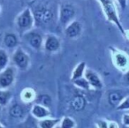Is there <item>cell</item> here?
Wrapping results in <instances>:
<instances>
[{
  "label": "cell",
  "instance_id": "27",
  "mask_svg": "<svg viewBox=\"0 0 129 128\" xmlns=\"http://www.w3.org/2000/svg\"><path fill=\"white\" fill-rule=\"evenodd\" d=\"M97 125H98V127H108V123L102 120L97 123Z\"/></svg>",
  "mask_w": 129,
  "mask_h": 128
},
{
  "label": "cell",
  "instance_id": "10",
  "mask_svg": "<svg viewBox=\"0 0 129 128\" xmlns=\"http://www.w3.org/2000/svg\"><path fill=\"white\" fill-rule=\"evenodd\" d=\"M44 48L49 52H56L60 48V41L55 36L49 35L45 40Z\"/></svg>",
  "mask_w": 129,
  "mask_h": 128
},
{
  "label": "cell",
  "instance_id": "2",
  "mask_svg": "<svg viewBox=\"0 0 129 128\" xmlns=\"http://www.w3.org/2000/svg\"><path fill=\"white\" fill-rule=\"evenodd\" d=\"M97 1L100 3L103 11H104V13L108 21L112 22L113 24H115L116 27L118 28V30L120 31V33L125 37H126V32L124 29L123 26H122L121 22L119 20L118 12H117V8L115 6L113 0H97Z\"/></svg>",
  "mask_w": 129,
  "mask_h": 128
},
{
  "label": "cell",
  "instance_id": "28",
  "mask_svg": "<svg viewBox=\"0 0 129 128\" xmlns=\"http://www.w3.org/2000/svg\"><path fill=\"white\" fill-rule=\"evenodd\" d=\"M25 98L26 99H31V98H32V94H31V92H26L25 93Z\"/></svg>",
  "mask_w": 129,
  "mask_h": 128
},
{
  "label": "cell",
  "instance_id": "18",
  "mask_svg": "<svg viewBox=\"0 0 129 128\" xmlns=\"http://www.w3.org/2000/svg\"><path fill=\"white\" fill-rule=\"evenodd\" d=\"M58 122L59 119H44L39 123V125L43 128H51L54 127Z\"/></svg>",
  "mask_w": 129,
  "mask_h": 128
},
{
  "label": "cell",
  "instance_id": "22",
  "mask_svg": "<svg viewBox=\"0 0 129 128\" xmlns=\"http://www.w3.org/2000/svg\"><path fill=\"white\" fill-rule=\"evenodd\" d=\"M76 125L75 122H74V119H72L71 117H64L62 120V123H61V127L64 128H71V127H74Z\"/></svg>",
  "mask_w": 129,
  "mask_h": 128
},
{
  "label": "cell",
  "instance_id": "13",
  "mask_svg": "<svg viewBox=\"0 0 129 128\" xmlns=\"http://www.w3.org/2000/svg\"><path fill=\"white\" fill-rule=\"evenodd\" d=\"M32 114L37 118H43L50 115V112L43 105L36 104L32 108Z\"/></svg>",
  "mask_w": 129,
  "mask_h": 128
},
{
  "label": "cell",
  "instance_id": "26",
  "mask_svg": "<svg viewBox=\"0 0 129 128\" xmlns=\"http://www.w3.org/2000/svg\"><path fill=\"white\" fill-rule=\"evenodd\" d=\"M122 119H123V123L125 125H129V114H125Z\"/></svg>",
  "mask_w": 129,
  "mask_h": 128
},
{
  "label": "cell",
  "instance_id": "15",
  "mask_svg": "<svg viewBox=\"0 0 129 128\" xmlns=\"http://www.w3.org/2000/svg\"><path fill=\"white\" fill-rule=\"evenodd\" d=\"M9 114L13 118H20L25 114V110L20 104H14L10 108Z\"/></svg>",
  "mask_w": 129,
  "mask_h": 128
},
{
  "label": "cell",
  "instance_id": "6",
  "mask_svg": "<svg viewBox=\"0 0 129 128\" xmlns=\"http://www.w3.org/2000/svg\"><path fill=\"white\" fill-rule=\"evenodd\" d=\"M14 80V70L8 67L0 73V87H7L12 85Z\"/></svg>",
  "mask_w": 129,
  "mask_h": 128
},
{
  "label": "cell",
  "instance_id": "21",
  "mask_svg": "<svg viewBox=\"0 0 129 128\" xmlns=\"http://www.w3.org/2000/svg\"><path fill=\"white\" fill-rule=\"evenodd\" d=\"M11 94L9 91H3L0 90V105H6L8 103Z\"/></svg>",
  "mask_w": 129,
  "mask_h": 128
},
{
  "label": "cell",
  "instance_id": "5",
  "mask_svg": "<svg viewBox=\"0 0 129 128\" xmlns=\"http://www.w3.org/2000/svg\"><path fill=\"white\" fill-rule=\"evenodd\" d=\"M13 61L21 70H26L29 64L28 55L22 49L19 48L13 54Z\"/></svg>",
  "mask_w": 129,
  "mask_h": 128
},
{
  "label": "cell",
  "instance_id": "16",
  "mask_svg": "<svg viewBox=\"0 0 129 128\" xmlns=\"http://www.w3.org/2000/svg\"><path fill=\"white\" fill-rule=\"evenodd\" d=\"M4 43L7 48H14L18 44V38L13 33H7L4 37Z\"/></svg>",
  "mask_w": 129,
  "mask_h": 128
},
{
  "label": "cell",
  "instance_id": "17",
  "mask_svg": "<svg viewBox=\"0 0 129 128\" xmlns=\"http://www.w3.org/2000/svg\"><path fill=\"white\" fill-rule=\"evenodd\" d=\"M85 67H86L85 62L80 63V64L76 66L74 73H73V75H72V81L74 80H76V79H79V78H81V77H82V75L84 74Z\"/></svg>",
  "mask_w": 129,
  "mask_h": 128
},
{
  "label": "cell",
  "instance_id": "1",
  "mask_svg": "<svg viewBox=\"0 0 129 128\" xmlns=\"http://www.w3.org/2000/svg\"><path fill=\"white\" fill-rule=\"evenodd\" d=\"M31 11L36 27H50L55 23L56 10L53 3L39 2L31 8Z\"/></svg>",
  "mask_w": 129,
  "mask_h": 128
},
{
  "label": "cell",
  "instance_id": "23",
  "mask_svg": "<svg viewBox=\"0 0 129 128\" xmlns=\"http://www.w3.org/2000/svg\"><path fill=\"white\" fill-rule=\"evenodd\" d=\"M38 101H39V103H41L42 105H43V106H46V107H49V105L50 104V102H51V100H50V97L49 95H47V94H43V95L39 96V98H38Z\"/></svg>",
  "mask_w": 129,
  "mask_h": 128
},
{
  "label": "cell",
  "instance_id": "3",
  "mask_svg": "<svg viewBox=\"0 0 129 128\" xmlns=\"http://www.w3.org/2000/svg\"><path fill=\"white\" fill-rule=\"evenodd\" d=\"M75 8L69 3H63L59 7V23L67 26L72 21L75 16Z\"/></svg>",
  "mask_w": 129,
  "mask_h": 128
},
{
  "label": "cell",
  "instance_id": "11",
  "mask_svg": "<svg viewBox=\"0 0 129 128\" xmlns=\"http://www.w3.org/2000/svg\"><path fill=\"white\" fill-rule=\"evenodd\" d=\"M113 59H114V63L118 68L120 69H123L128 64V57L123 52L118 51V50H115L114 53H113Z\"/></svg>",
  "mask_w": 129,
  "mask_h": 128
},
{
  "label": "cell",
  "instance_id": "14",
  "mask_svg": "<svg viewBox=\"0 0 129 128\" xmlns=\"http://www.w3.org/2000/svg\"><path fill=\"white\" fill-rule=\"evenodd\" d=\"M124 99V96L121 93L119 92H111L109 94V96H108V101H109V103L113 107H117L120 104L122 101Z\"/></svg>",
  "mask_w": 129,
  "mask_h": 128
},
{
  "label": "cell",
  "instance_id": "7",
  "mask_svg": "<svg viewBox=\"0 0 129 128\" xmlns=\"http://www.w3.org/2000/svg\"><path fill=\"white\" fill-rule=\"evenodd\" d=\"M81 30H82V25L77 20H74V21H71L67 27L66 35H67V37L74 39V38L78 37L81 35Z\"/></svg>",
  "mask_w": 129,
  "mask_h": 128
},
{
  "label": "cell",
  "instance_id": "8",
  "mask_svg": "<svg viewBox=\"0 0 129 128\" xmlns=\"http://www.w3.org/2000/svg\"><path fill=\"white\" fill-rule=\"evenodd\" d=\"M84 75H85L86 80H88V83H89V85L91 86V87H93L94 88L100 89L103 87L102 80H100L98 75H97L95 73H94L92 70H89V69L86 70Z\"/></svg>",
  "mask_w": 129,
  "mask_h": 128
},
{
  "label": "cell",
  "instance_id": "12",
  "mask_svg": "<svg viewBox=\"0 0 129 128\" xmlns=\"http://www.w3.org/2000/svg\"><path fill=\"white\" fill-rule=\"evenodd\" d=\"M71 106L75 111H81L86 106V99L82 95H76L71 102Z\"/></svg>",
  "mask_w": 129,
  "mask_h": 128
},
{
  "label": "cell",
  "instance_id": "25",
  "mask_svg": "<svg viewBox=\"0 0 129 128\" xmlns=\"http://www.w3.org/2000/svg\"><path fill=\"white\" fill-rule=\"evenodd\" d=\"M118 3V5H119V6L122 8V9H125V7H126V2L127 0H117Z\"/></svg>",
  "mask_w": 129,
  "mask_h": 128
},
{
  "label": "cell",
  "instance_id": "9",
  "mask_svg": "<svg viewBox=\"0 0 129 128\" xmlns=\"http://www.w3.org/2000/svg\"><path fill=\"white\" fill-rule=\"evenodd\" d=\"M26 38L31 47H33L36 50H39L41 48L42 43H43V37L37 32H35V31L29 32L28 34L26 35Z\"/></svg>",
  "mask_w": 129,
  "mask_h": 128
},
{
  "label": "cell",
  "instance_id": "24",
  "mask_svg": "<svg viewBox=\"0 0 129 128\" xmlns=\"http://www.w3.org/2000/svg\"><path fill=\"white\" fill-rule=\"evenodd\" d=\"M117 110H129V96L123 99L120 104L117 106Z\"/></svg>",
  "mask_w": 129,
  "mask_h": 128
},
{
  "label": "cell",
  "instance_id": "29",
  "mask_svg": "<svg viewBox=\"0 0 129 128\" xmlns=\"http://www.w3.org/2000/svg\"><path fill=\"white\" fill-rule=\"evenodd\" d=\"M125 80H127V82L129 83V71L126 73V74H125Z\"/></svg>",
  "mask_w": 129,
  "mask_h": 128
},
{
  "label": "cell",
  "instance_id": "20",
  "mask_svg": "<svg viewBox=\"0 0 129 128\" xmlns=\"http://www.w3.org/2000/svg\"><path fill=\"white\" fill-rule=\"evenodd\" d=\"M8 64V55L5 50H0V70L6 68Z\"/></svg>",
  "mask_w": 129,
  "mask_h": 128
},
{
  "label": "cell",
  "instance_id": "4",
  "mask_svg": "<svg viewBox=\"0 0 129 128\" xmlns=\"http://www.w3.org/2000/svg\"><path fill=\"white\" fill-rule=\"evenodd\" d=\"M17 26L20 29L27 30L32 27L35 23L34 16L30 8H26L18 17H17Z\"/></svg>",
  "mask_w": 129,
  "mask_h": 128
},
{
  "label": "cell",
  "instance_id": "19",
  "mask_svg": "<svg viewBox=\"0 0 129 128\" xmlns=\"http://www.w3.org/2000/svg\"><path fill=\"white\" fill-rule=\"evenodd\" d=\"M73 82H74L77 87H81V88H84V89H88L90 87L89 83H88V81L86 80V78H82V77L73 80Z\"/></svg>",
  "mask_w": 129,
  "mask_h": 128
},
{
  "label": "cell",
  "instance_id": "31",
  "mask_svg": "<svg viewBox=\"0 0 129 128\" xmlns=\"http://www.w3.org/2000/svg\"><path fill=\"white\" fill-rule=\"evenodd\" d=\"M0 111H1V108H0Z\"/></svg>",
  "mask_w": 129,
  "mask_h": 128
},
{
  "label": "cell",
  "instance_id": "30",
  "mask_svg": "<svg viewBox=\"0 0 129 128\" xmlns=\"http://www.w3.org/2000/svg\"><path fill=\"white\" fill-rule=\"evenodd\" d=\"M0 127H3V125H2L1 124H0Z\"/></svg>",
  "mask_w": 129,
  "mask_h": 128
}]
</instances>
